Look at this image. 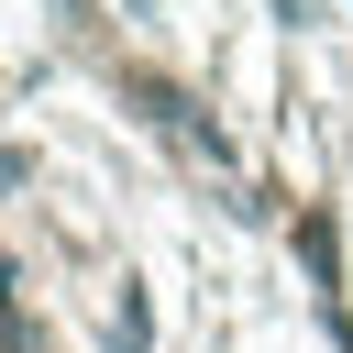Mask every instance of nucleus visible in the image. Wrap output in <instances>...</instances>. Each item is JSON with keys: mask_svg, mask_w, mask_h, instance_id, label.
I'll return each mask as SVG.
<instances>
[{"mask_svg": "<svg viewBox=\"0 0 353 353\" xmlns=\"http://www.w3.org/2000/svg\"><path fill=\"white\" fill-rule=\"evenodd\" d=\"M0 342H11V276H0Z\"/></svg>", "mask_w": 353, "mask_h": 353, "instance_id": "nucleus-3", "label": "nucleus"}, {"mask_svg": "<svg viewBox=\"0 0 353 353\" xmlns=\"http://www.w3.org/2000/svg\"><path fill=\"white\" fill-rule=\"evenodd\" d=\"M110 353H143V298H121V320H110Z\"/></svg>", "mask_w": 353, "mask_h": 353, "instance_id": "nucleus-1", "label": "nucleus"}, {"mask_svg": "<svg viewBox=\"0 0 353 353\" xmlns=\"http://www.w3.org/2000/svg\"><path fill=\"white\" fill-rule=\"evenodd\" d=\"M276 11H287V22H320V0H276Z\"/></svg>", "mask_w": 353, "mask_h": 353, "instance_id": "nucleus-2", "label": "nucleus"}]
</instances>
